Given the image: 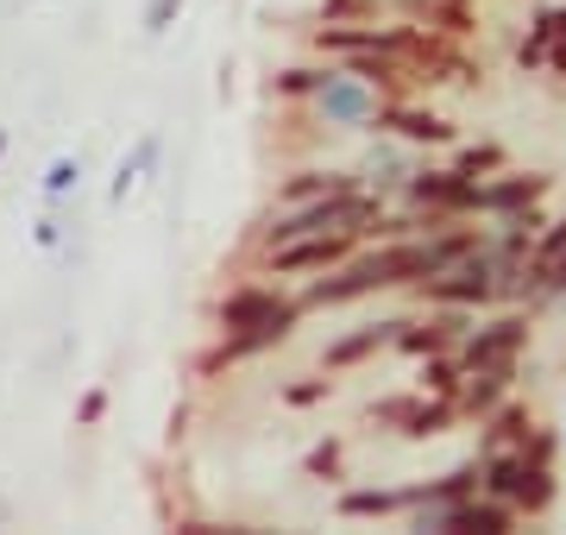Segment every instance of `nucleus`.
<instances>
[{
  "label": "nucleus",
  "instance_id": "1",
  "mask_svg": "<svg viewBox=\"0 0 566 535\" xmlns=\"http://www.w3.org/2000/svg\"><path fill=\"white\" fill-rule=\"evenodd\" d=\"M303 322V303L283 296L277 284H233L214 303V353H202V371L214 366H240V359H259V353L283 347Z\"/></svg>",
  "mask_w": 566,
  "mask_h": 535
},
{
  "label": "nucleus",
  "instance_id": "2",
  "mask_svg": "<svg viewBox=\"0 0 566 535\" xmlns=\"http://www.w3.org/2000/svg\"><path fill=\"white\" fill-rule=\"evenodd\" d=\"M479 492L504 497L516 516H542L560 492L554 479V460L535 448H497V453H479Z\"/></svg>",
  "mask_w": 566,
  "mask_h": 535
},
{
  "label": "nucleus",
  "instance_id": "3",
  "mask_svg": "<svg viewBox=\"0 0 566 535\" xmlns=\"http://www.w3.org/2000/svg\"><path fill=\"white\" fill-rule=\"evenodd\" d=\"M303 102L315 107V120H322V126H340V133H371V126H378V107H385L390 95H385V88H371V83H359L353 70H340V63H334V70L308 88Z\"/></svg>",
  "mask_w": 566,
  "mask_h": 535
},
{
  "label": "nucleus",
  "instance_id": "4",
  "mask_svg": "<svg viewBox=\"0 0 566 535\" xmlns=\"http://www.w3.org/2000/svg\"><path fill=\"white\" fill-rule=\"evenodd\" d=\"M371 422L378 429H397L403 441H434V434H447L453 422H460V403L453 397H441V391H403V397H385V403H371Z\"/></svg>",
  "mask_w": 566,
  "mask_h": 535
},
{
  "label": "nucleus",
  "instance_id": "5",
  "mask_svg": "<svg viewBox=\"0 0 566 535\" xmlns=\"http://www.w3.org/2000/svg\"><path fill=\"white\" fill-rule=\"evenodd\" d=\"M528 347V315H497L485 328H465L460 347H453V366L460 371H516Z\"/></svg>",
  "mask_w": 566,
  "mask_h": 535
},
{
  "label": "nucleus",
  "instance_id": "6",
  "mask_svg": "<svg viewBox=\"0 0 566 535\" xmlns=\"http://www.w3.org/2000/svg\"><path fill=\"white\" fill-rule=\"evenodd\" d=\"M359 252V233H296L283 246H264V271L271 277H315V271H334Z\"/></svg>",
  "mask_w": 566,
  "mask_h": 535
},
{
  "label": "nucleus",
  "instance_id": "7",
  "mask_svg": "<svg viewBox=\"0 0 566 535\" xmlns=\"http://www.w3.org/2000/svg\"><path fill=\"white\" fill-rule=\"evenodd\" d=\"M403 196L416 208H428V221H465L479 208V177H465V170H409Z\"/></svg>",
  "mask_w": 566,
  "mask_h": 535
},
{
  "label": "nucleus",
  "instance_id": "8",
  "mask_svg": "<svg viewBox=\"0 0 566 535\" xmlns=\"http://www.w3.org/2000/svg\"><path fill=\"white\" fill-rule=\"evenodd\" d=\"M547 196V177L542 170H491L479 177V208L472 214H485V221H504V214H523Z\"/></svg>",
  "mask_w": 566,
  "mask_h": 535
},
{
  "label": "nucleus",
  "instance_id": "9",
  "mask_svg": "<svg viewBox=\"0 0 566 535\" xmlns=\"http://www.w3.org/2000/svg\"><path fill=\"white\" fill-rule=\"evenodd\" d=\"M378 133H397V139H409V145H453L460 139V126L447 120V114L416 107L409 95H390V102L378 107Z\"/></svg>",
  "mask_w": 566,
  "mask_h": 535
},
{
  "label": "nucleus",
  "instance_id": "10",
  "mask_svg": "<svg viewBox=\"0 0 566 535\" xmlns=\"http://www.w3.org/2000/svg\"><path fill=\"white\" fill-rule=\"evenodd\" d=\"M397 328H403V315H385V322H359L353 334H340V340H327L322 366H327V371H353V366H365V359H378V353H390Z\"/></svg>",
  "mask_w": 566,
  "mask_h": 535
},
{
  "label": "nucleus",
  "instance_id": "11",
  "mask_svg": "<svg viewBox=\"0 0 566 535\" xmlns=\"http://www.w3.org/2000/svg\"><path fill=\"white\" fill-rule=\"evenodd\" d=\"M422 504V479L416 485H353V492L334 497V516L359 523V516H403Z\"/></svg>",
  "mask_w": 566,
  "mask_h": 535
},
{
  "label": "nucleus",
  "instance_id": "12",
  "mask_svg": "<svg viewBox=\"0 0 566 535\" xmlns=\"http://www.w3.org/2000/svg\"><path fill=\"white\" fill-rule=\"evenodd\" d=\"M327 189H365L359 170H290L277 183V202H308V196H327Z\"/></svg>",
  "mask_w": 566,
  "mask_h": 535
},
{
  "label": "nucleus",
  "instance_id": "13",
  "mask_svg": "<svg viewBox=\"0 0 566 535\" xmlns=\"http://www.w3.org/2000/svg\"><path fill=\"white\" fill-rule=\"evenodd\" d=\"M158 158V139H139V151L133 158H120V170H114V202H126V189L139 183V170Z\"/></svg>",
  "mask_w": 566,
  "mask_h": 535
},
{
  "label": "nucleus",
  "instance_id": "14",
  "mask_svg": "<svg viewBox=\"0 0 566 535\" xmlns=\"http://www.w3.org/2000/svg\"><path fill=\"white\" fill-rule=\"evenodd\" d=\"M76 183H82L76 158H51V170H44V196H51V202H63V196H76Z\"/></svg>",
  "mask_w": 566,
  "mask_h": 535
},
{
  "label": "nucleus",
  "instance_id": "15",
  "mask_svg": "<svg viewBox=\"0 0 566 535\" xmlns=\"http://www.w3.org/2000/svg\"><path fill=\"white\" fill-rule=\"evenodd\" d=\"M327 70H334V63H308V70H283V76H277V95H283V102H303V95H308L315 83H322Z\"/></svg>",
  "mask_w": 566,
  "mask_h": 535
},
{
  "label": "nucleus",
  "instance_id": "16",
  "mask_svg": "<svg viewBox=\"0 0 566 535\" xmlns=\"http://www.w3.org/2000/svg\"><path fill=\"white\" fill-rule=\"evenodd\" d=\"M385 0H322V20H378Z\"/></svg>",
  "mask_w": 566,
  "mask_h": 535
},
{
  "label": "nucleus",
  "instance_id": "17",
  "mask_svg": "<svg viewBox=\"0 0 566 535\" xmlns=\"http://www.w3.org/2000/svg\"><path fill=\"white\" fill-rule=\"evenodd\" d=\"M453 170H465V177H491V170H504V151H497V145H472V151H460V165Z\"/></svg>",
  "mask_w": 566,
  "mask_h": 535
},
{
  "label": "nucleus",
  "instance_id": "18",
  "mask_svg": "<svg viewBox=\"0 0 566 535\" xmlns=\"http://www.w3.org/2000/svg\"><path fill=\"white\" fill-rule=\"evenodd\" d=\"M542 70H554L566 83V7H554V39H547V63Z\"/></svg>",
  "mask_w": 566,
  "mask_h": 535
},
{
  "label": "nucleus",
  "instance_id": "19",
  "mask_svg": "<svg viewBox=\"0 0 566 535\" xmlns=\"http://www.w3.org/2000/svg\"><path fill=\"white\" fill-rule=\"evenodd\" d=\"M535 296H566V246L547 259V271H542V284H535Z\"/></svg>",
  "mask_w": 566,
  "mask_h": 535
},
{
  "label": "nucleus",
  "instance_id": "20",
  "mask_svg": "<svg viewBox=\"0 0 566 535\" xmlns=\"http://www.w3.org/2000/svg\"><path fill=\"white\" fill-rule=\"evenodd\" d=\"M182 13V0H151V7H145V32H151V39H158V32H170V20H177Z\"/></svg>",
  "mask_w": 566,
  "mask_h": 535
},
{
  "label": "nucleus",
  "instance_id": "21",
  "mask_svg": "<svg viewBox=\"0 0 566 535\" xmlns=\"http://www.w3.org/2000/svg\"><path fill=\"white\" fill-rule=\"evenodd\" d=\"M327 391H334V378H303V385H290V391H283V403H322Z\"/></svg>",
  "mask_w": 566,
  "mask_h": 535
},
{
  "label": "nucleus",
  "instance_id": "22",
  "mask_svg": "<svg viewBox=\"0 0 566 535\" xmlns=\"http://www.w3.org/2000/svg\"><path fill=\"white\" fill-rule=\"evenodd\" d=\"M102 416H107V391H88V397H82V410H76V422H82V429H95Z\"/></svg>",
  "mask_w": 566,
  "mask_h": 535
},
{
  "label": "nucleus",
  "instance_id": "23",
  "mask_svg": "<svg viewBox=\"0 0 566 535\" xmlns=\"http://www.w3.org/2000/svg\"><path fill=\"white\" fill-rule=\"evenodd\" d=\"M334 466H340V448H334V441L308 453V473H327V479H334Z\"/></svg>",
  "mask_w": 566,
  "mask_h": 535
},
{
  "label": "nucleus",
  "instance_id": "24",
  "mask_svg": "<svg viewBox=\"0 0 566 535\" xmlns=\"http://www.w3.org/2000/svg\"><path fill=\"white\" fill-rule=\"evenodd\" d=\"M32 240H39V246H57V240H63V221H57V214L32 221Z\"/></svg>",
  "mask_w": 566,
  "mask_h": 535
},
{
  "label": "nucleus",
  "instance_id": "25",
  "mask_svg": "<svg viewBox=\"0 0 566 535\" xmlns=\"http://www.w3.org/2000/svg\"><path fill=\"white\" fill-rule=\"evenodd\" d=\"M0 158H7V133H0Z\"/></svg>",
  "mask_w": 566,
  "mask_h": 535
},
{
  "label": "nucleus",
  "instance_id": "26",
  "mask_svg": "<svg viewBox=\"0 0 566 535\" xmlns=\"http://www.w3.org/2000/svg\"><path fill=\"white\" fill-rule=\"evenodd\" d=\"M560 448H566V429H560Z\"/></svg>",
  "mask_w": 566,
  "mask_h": 535
}]
</instances>
